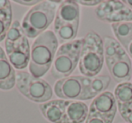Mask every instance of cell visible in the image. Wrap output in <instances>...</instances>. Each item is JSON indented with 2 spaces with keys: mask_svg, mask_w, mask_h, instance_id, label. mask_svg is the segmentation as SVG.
<instances>
[{
  "mask_svg": "<svg viewBox=\"0 0 132 123\" xmlns=\"http://www.w3.org/2000/svg\"><path fill=\"white\" fill-rule=\"evenodd\" d=\"M58 44L56 35L51 30H47L35 38L31 47L29 63V72L34 77H43L51 69Z\"/></svg>",
  "mask_w": 132,
  "mask_h": 123,
  "instance_id": "cell-1",
  "label": "cell"
},
{
  "mask_svg": "<svg viewBox=\"0 0 132 123\" xmlns=\"http://www.w3.org/2000/svg\"><path fill=\"white\" fill-rule=\"evenodd\" d=\"M104 43V59L111 77L117 83L131 80L132 61L127 52L116 39L106 36Z\"/></svg>",
  "mask_w": 132,
  "mask_h": 123,
  "instance_id": "cell-2",
  "label": "cell"
},
{
  "mask_svg": "<svg viewBox=\"0 0 132 123\" xmlns=\"http://www.w3.org/2000/svg\"><path fill=\"white\" fill-rule=\"evenodd\" d=\"M58 4L61 2L41 1L26 14L22 21V28L27 38H36L47 31L55 19Z\"/></svg>",
  "mask_w": 132,
  "mask_h": 123,
  "instance_id": "cell-3",
  "label": "cell"
},
{
  "mask_svg": "<svg viewBox=\"0 0 132 123\" xmlns=\"http://www.w3.org/2000/svg\"><path fill=\"white\" fill-rule=\"evenodd\" d=\"M104 43L96 32H89L83 37L79 62L80 72L86 77L99 75L104 63Z\"/></svg>",
  "mask_w": 132,
  "mask_h": 123,
  "instance_id": "cell-4",
  "label": "cell"
},
{
  "mask_svg": "<svg viewBox=\"0 0 132 123\" xmlns=\"http://www.w3.org/2000/svg\"><path fill=\"white\" fill-rule=\"evenodd\" d=\"M83 38L75 39L70 43L63 44L58 48L51 67V74L54 79L71 76L75 70L81 58Z\"/></svg>",
  "mask_w": 132,
  "mask_h": 123,
  "instance_id": "cell-5",
  "label": "cell"
},
{
  "mask_svg": "<svg viewBox=\"0 0 132 123\" xmlns=\"http://www.w3.org/2000/svg\"><path fill=\"white\" fill-rule=\"evenodd\" d=\"M18 92L29 101L44 103L51 101L53 90L49 83L41 78H35L30 72L18 71L16 72V83Z\"/></svg>",
  "mask_w": 132,
  "mask_h": 123,
  "instance_id": "cell-6",
  "label": "cell"
},
{
  "mask_svg": "<svg viewBox=\"0 0 132 123\" xmlns=\"http://www.w3.org/2000/svg\"><path fill=\"white\" fill-rule=\"evenodd\" d=\"M95 13L99 20L111 24L132 22V10L123 1H101Z\"/></svg>",
  "mask_w": 132,
  "mask_h": 123,
  "instance_id": "cell-7",
  "label": "cell"
},
{
  "mask_svg": "<svg viewBox=\"0 0 132 123\" xmlns=\"http://www.w3.org/2000/svg\"><path fill=\"white\" fill-rule=\"evenodd\" d=\"M5 46L7 59L14 68L21 71L28 66L31 57V47L26 35L15 41H5Z\"/></svg>",
  "mask_w": 132,
  "mask_h": 123,
  "instance_id": "cell-8",
  "label": "cell"
},
{
  "mask_svg": "<svg viewBox=\"0 0 132 123\" xmlns=\"http://www.w3.org/2000/svg\"><path fill=\"white\" fill-rule=\"evenodd\" d=\"M54 92L58 98L66 101H83L82 76L71 75L60 79L54 84Z\"/></svg>",
  "mask_w": 132,
  "mask_h": 123,
  "instance_id": "cell-9",
  "label": "cell"
},
{
  "mask_svg": "<svg viewBox=\"0 0 132 123\" xmlns=\"http://www.w3.org/2000/svg\"><path fill=\"white\" fill-rule=\"evenodd\" d=\"M117 110V101L114 94L110 92H104L93 99L89 109V113L97 114L113 122Z\"/></svg>",
  "mask_w": 132,
  "mask_h": 123,
  "instance_id": "cell-10",
  "label": "cell"
},
{
  "mask_svg": "<svg viewBox=\"0 0 132 123\" xmlns=\"http://www.w3.org/2000/svg\"><path fill=\"white\" fill-rule=\"evenodd\" d=\"M66 104V100H52L39 105V110L50 122L65 123Z\"/></svg>",
  "mask_w": 132,
  "mask_h": 123,
  "instance_id": "cell-11",
  "label": "cell"
},
{
  "mask_svg": "<svg viewBox=\"0 0 132 123\" xmlns=\"http://www.w3.org/2000/svg\"><path fill=\"white\" fill-rule=\"evenodd\" d=\"M80 6L76 1H62L57 8L54 24L80 23Z\"/></svg>",
  "mask_w": 132,
  "mask_h": 123,
  "instance_id": "cell-12",
  "label": "cell"
},
{
  "mask_svg": "<svg viewBox=\"0 0 132 123\" xmlns=\"http://www.w3.org/2000/svg\"><path fill=\"white\" fill-rule=\"evenodd\" d=\"M89 108L81 101H67L65 109V123H82L86 120Z\"/></svg>",
  "mask_w": 132,
  "mask_h": 123,
  "instance_id": "cell-13",
  "label": "cell"
},
{
  "mask_svg": "<svg viewBox=\"0 0 132 123\" xmlns=\"http://www.w3.org/2000/svg\"><path fill=\"white\" fill-rule=\"evenodd\" d=\"M116 40L122 45L132 59V22H123L111 24Z\"/></svg>",
  "mask_w": 132,
  "mask_h": 123,
  "instance_id": "cell-14",
  "label": "cell"
},
{
  "mask_svg": "<svg viewBox=\"0 0 132 123\" xmlns=\"http://www.w3.org/2000/svg\"><path fill=\"white\" fill-rule=\"evenodd\" d=\"M16 72L7 57L0 58V90L9 91L15 86Z\"/></svg>",
  "mask_w": 132,
  "mask_h": 123,
  "instance_id": "cell-15",
  "label": "cell"
},
{
  "mask_svg": "<svg viewBox=\"0 0 132 123\" xmlns=\"http://www.w3.org/2000/svg\"><path fill=\"white\" fill-rule=\"evenodd\" d=\"M119 112L123 111L132 105V83L125 81L116 86L114 91Z\"/></svg>",
  "mask_w": 132,
  "mask_h": 123,
  "instance_id": "cell-16",
  "label": "cell"
},
{
  "mask_svg": "<svg viewBox=\"0 0 132 123\" xmlns=\"http://www.w3.org/2000/svg\"><path fill=\"white\" fill-rule=\"evenodd\" d=\"M80 23L75 24H54L53 33L55 34L59 44H66L75 40L79 30Z\"/></svg>",
  "mask_w": 132,
  "mask_h": 123,
  "instance_id": "cell-17",
  "label": "cell"
},
{
  "mask_svg": "<svg viewBox=\"0 0 132 123\" xmlns=\"http://www.w3.org/2000/svg\"><path fill=\"white\" fill-rule=\"evenodd\" d=\"M12 6L8 0H0V42L6 40L12 24Z\"/></svg>",
  "mask_w": 132,
  "mask_h": 123,
  "instance_id": "cell-18",
  "label": "cell"
},
{
  "mask_svg": "<svg viewBox=\"0 0 132 123\" xmlns=\"http://www.w3.org/2000/svg\"><path fill=\"white\" fill-rule=\"evenodd\" d=\"M110 83V77L109 75H97L90 77V90L92 99L97 97L102 92H106Z\"/></svg>",
  "mask_w": 132,
  "mask_h": 123,
  "instance_id": "cell-19",
  "label": "cell"
},
{
  "mask_svg": "<svg viewBox=\"0 0 132 123\" xmlns=\"http://www.w3.org/2000/svg\"><path fill=\"white\" fill-rule=\"evenodd\" d=\"M85 123H112L110 120L104 119L101 116H99L97 114H92L89 113L88 117H87Z\"/></svg>",
  "mask_w": 132,
  "mask_h": 123,
  "instance_id": "cell-20",
  "label": "cell"
},
{
  "mask_svg": "<svg viewBox=\"0 0 132 123\" xmlns=\"http://www.w3.org/2000/svg\"><path fill=\"white\" fill-rule=\"evenodd\" d=\"M119 114L122 117V119L126 120V123H132V105L123 111L119 112Z\"/></svg>",
  "mask_w": 132,
  "mask_h": 123,
  "instance_id": "cell-21",
  "label": "cell"
},
{
  "mask_svg": "<svg viewBox=\"0 0 132 123\" xmlns=\"http://www.w3.org/2000/svg\"><path fill=\"white\" fill-rule=\"evenodd\" d=\"M15 3L17 4H20V5H23V6H36L37 4L41 2V1H37V0H34V1H24V0H16L15 1Z\"/></svg>",
  "mask_w": 132,
  "mask_h": 123,
  "instance_id": "cell-22",
  "label": "cell"
},
{
  "mask_svg": "<svg viewBox=\"0 0 132 123\" xmlns=\"http://www.w3.org/2000/svg\"><path fill=\"white\" fill-rule=\"evenodd\" d=\"M77 3L86 6H94L101 4V1H100V0H97V1H77Z\"/></svg>",
  "mask_w": 132,
  "mask_h": 123,
  "instance_id": "cell-23",
  "label": "cell"
},
{
  "mask_svg": "<svg viewBox=\"0 0 132 123\" xmlns=\"http://www.w3.org/2000/svg\"><path fill=\"white\" fill-rule=\"evenodd\" d=\"M123 3H124L125 5H127V6L132 10V0H126V1H123Z\"/></svg>",
  "mask_w": 132,
  "mask_h": 123,
  "instance_id": "cell-24",
  "label": "cell"
},
{
  "mask_svg": "<svg viewBox=\"0 0 132 123\" xmlns=\"http://www.w3.org/2000/svg\"><path fill=\"white\" fill-rule=\"evenodd\" d=\"M3 57H7L6 54V53H5V51L2 49V47L0 46V58H3Z\"/></svg>",
  "mask_w": 132,
  "mask_h": 123,
  "instance_id": "cell-25",
  "label": "cell"
},
{
  "mask_svg": "<svg viewBox=\"0 0 132 123\" xmlns=\"http://www.w3.org/2000/svg\"><path fill=\"white\" fill-rule=\"evenodd\" d=\"M131 81H132V73H131Z\"/></svg>",
  "mask_w": 132,
  "mask_h": 123,
  "instance_id": "cell-26",
  "label": "cell"
}]
</instances>
